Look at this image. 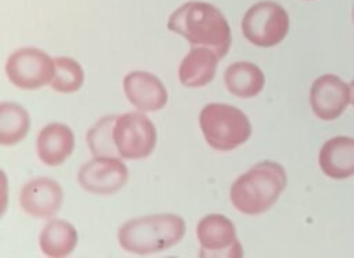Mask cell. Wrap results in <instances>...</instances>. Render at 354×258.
Segmentation results:
<instances>
[{
  "label": "cell",
  "instance_id": "cell-1",
  "mask_svg": "<svg viewBox=\"0 0 354 258\" xmlns=\"http://www.w3.org/2000/svg\"><path fill=\"white\" fill-rule=\"evenodd\" d=\"M169 30L183 36L191 47H205L223 59L231 47V29L221 11L210 3L188 1L167 19Z\"/></svg>",
  "mask_w": 354,
  "mask_h": 258
},
{
  "label": "cell",
  "instance_id": "cell-2",
  "mask_svg": "<svg viewBox=\"0 0 354 258\" xmlns=\"http://www.w3.org/2000/svg\"><path fill=\"white\" fill-rule=\"evenodd\" d=\"M286 171L279 163L260 161L234 181L230 199L239 212L259 215L277 203L286 188Z\"/></svg>",
  "mask_w": 354,
  "mask_h": 258
},
{
  "label": "cell",
  "instance_id": "cell-3",
  "mask_svg": "<svg viewBox=\"0 0 354 258\" xmlns=\"http://www.w3.org/2000/svg\"><path fill=\"white\" fill-rule=\"evenodd\" d=\"M185 235V222L176 214H155L124 222L118 240L123 250L137 255H149L165 251Z\"/></svg>",
  "mask_w": 354,
  "mask_h": 258
},
{
  "label": "cell",
  "instance_id": "cell-4",
  "mask_svg": "<svg viewBox=\"0 0 354 258\" xmlns=\"http://www.w3.org/2000/svg\"><path fill=\"white\" fill-rule=\"evenodd\" d=\"M199 126L209 146L220 152L236 149L252 134L248 116L241 109L227 103L206 105L201 110Z\"/></svg>",
  "mask_w": 354,
  "mask_h": 258
},
{
  "label": "cell",
  "instance_id": "cell-5",
  "mask_svg": "<svg viewBox=\"0 0 354 258\" xmlns=\"http://www.w3.org/2000/svg\"><path fill=\"white\" fill-rule=\"evenodd\" d=\"M245 39L257 47H274L289 32L288 11L278 3L264 0L253 4L241 23Z\"/></svg>",
  "mask_w": 354,
  "mask_h": 258
},
{
  "label": "cell",
  "instance_id": "cell-6",
  "mask_svg": "<svg viewBox=\"0 0 354 258\" xmlns=\"http://www.w3.org/2000/svg\"><path fill=\"white\" fill-rule=\"evenodd\" d=\"M113 141L122 159H145L156 146V128L144 113L129 112L116 117Z\"/></svg>",
  "mask_w": 354,
  "mask_h": 258
},
{
  "label": "cell",
  "instance_id": "cell-7",
  "mask_svg": "<svg viewBox=\"0 0 354 258\" xmlns=\"http://www.w3.org/2000/svg\"><path fill=\"white\" fill-rule=\"evenodd\" d=\"M6 73L15 87L37 90L53 81L54 59L39 48H19L8 57Z\"/></svg>",
  "mask_w": 354,
  "mask_h": 258
},
{
  "label": "cell",
  "instance_id": "cell-8",
  "mask_svg": "<svg viewBox=\"0 0 354 258\" xmlns=\"http://www.w3.org/2000/svg\"><path fill=\"white\" fill-rule=\"evenodd\" d=\"M196 237L202 258H241L243 250L236 239L232 221L221 214L203 217L196 225Z\"/></svg>",
  "mask_w": 354,
  "mask_h": 258
},
{
  "label": "cell",
  "instance_id": "cell-9",
  "mask_svg": "<svg viewBox=\"0 0 354 258\" xmlns=\"http://www.w3.org/2000/svg\"><path fill=\"white\" fill-rule=\"evenodd\" d=\"M129 171L118 157L94 156L84 163L77 174L80 186L95 195H112L120 190L127 182Z\"/></svg>",
  "mask_w": 354,
  "mask_h": 258
},
{
  "label": "cell",
  "instance_id": "cell-10",
  "mask_svg": "<svg viewBox=\"0 0 354 258\" xmlns=\"http://www.w3.org/2000/svg\"><path fill=\"white\" fill-rule=\"evenodd\" d=\"M350 103V87L336 75L317 77L310 90V105L314 115L330 121L340 117Z\"/></svg>",
  "mask_w": 354,
  "mask_h": 258
},
{
  "label": "cell",
  "instance_id": "cell-11",
  "mask_svg": "<svg viewBox=\"0 0 354 258\" xmlns=\"http://www.w3.org/2000/svg\"><path fill=\"white\" fill-rule=\"evenodd\" d=\"M64 200L61 185L48 177L28 181L19 192L21 208L35 218H51L58 212Z\"/></svg>",
  "mask_w": 354,
  "mask_h": 258
},
{
  "label": "cell",
  "instance_id": "cell-12",
  "mask_svg": "<svg viewBox=\"0 0 354 258\" xmlns=\"http://www.w3.org/2000/svg\"><path fill=\"white\" fill-rule=\"evenodd\" d=\"M129 102L142 112H158L166 106L169 95L163 83L148 72H130L123 79Z\"/></svg>",
  "mask_w": 354,
  "mask_h": 258
},
{
  "label": "cell",
  "instance_id": "cell-13",
  "mask_svg": "<svg viewBox=\"0 0 354 258\" xmlns=\"http://www.w3.org/2000/svg\"><path fill=\"white\" fill-rule=\"evenodd\" d=\"M321 171L332 179H347L354 175V138L337 135L328 139L318 155Z\"/></svg>",
  "mask_w": 354,
  "mask_h": 258
},
{
  "label": "cell",
  "instance_id": "cell-14",
  "mask_svg": "<svg viewBox=\"0 0 354 258\" xmlns=\"http://www.w3.org/2000/svg\"><path fill=\"white\" fill-rule=\"evenodd\" d=\"M75 149L73 131L62 123H50L37 135L36 150L41 163L50 167L62 164Z\"/></svg>",
  "mask_w": 354,
  "mask_h": 258
},
{
  "label": "cell",
  "instance_id": "cell-15",
  "mask_svg": "<svg viewBox=\"0 0 354 258\" xmlns=\"http://www.w3.org/2000/svg\"><path fill=\"white\" fill-rule=\"evenodd\" d=\"M218 57L205 47H191L178 68V79L183 86L198 88L209 84L216 73Z\"/></svg>",
  "mask_w": 354,
  "mask_h": 258
},
{
  "label": "cell",
  "instance_id": "cell-16",
  "mask_svg": "<svg viewBox=\"0 0 354 258\" xmlns=\"http://www.w3.org/2000/svg\"><path fill=\"white\" fill-rule=\"evenodd\" d=\"M224 83L228 92L232 95L239 98H253L264 88L266 77L257 65L241 61L225 69Z\"/></svg>",
  "mask_w": 354,
  "mask_h": 258
},
{
  "label": "cell",
  "instance_id": "cell-17",
  "mask_svg": "<svg viewBox=\"0 0 354 258\" xmlns=\"http://www.w3.org/2000/svg\"><path fill=\"white\" fill-rule=\"evenodd\" d=\"M39 244L46 257L64 258L75 250L77 232L72 224L64 219H51L40 232Z\"/></svg>",
  "mask_w": 354,
  "mask_h": 258
},
{
  "label": "cell",
  "instance_id": "cell-18",
  "mask_svg": "<svg viewBox=\"0 0 354 258\" xmlns=\"http://www.w3.org/2000/svg\"><path fill=\"white\" fill-rule=\"evenodd\" d=\"M30 127V119L25 108L14 102L0 103V143L12 146L22 141Z\"/></svg>",
  "mask_w": 354,
  "mask_h": 258
},
{
  "label": "cell",
  "instance_id": "cell-19",
  "mask_svg": "<svg viewBox=\"0 0 354 258\" xmlns=\"http://www.w3.org/2000/svg\"><path fill=\"white\" fill-rule=\"evenodd\" d=\"M116 115L105 116L100 119L88 131H87V145L94 156H106V157H120L115 141H113V126L116 121Z\"/></svg>",
  "mask_w": 354,
  "mask_h": 258
},
{
  "label": "cell",
  "instance_id": "cell-20",
  "mask_svg": "<svg viewBox=\"0 0 354 258\" xmlns=\"http://www.w3.org/2000/svg\"><path fill=\"white\" fill-rule=\"evenodd\" d=\"M84 81V72L80 63L69 57H57L54 59V77L51 88L54 91L69 94L77 91Z\"/></svg>",
  "mask_w": 354,
  "mask_h": 258
},
{
  "label": "cell",
  "instance_id": "cell-21",
  "mask_svg": "<svg viewBox=\"0 0 354 258\" xmlns=\"http://www.w3.org/2000/svg\"><path fill=\"white\" fill-rule=\"evenodd\" d=\"M348 87H350V103L354 106V79L350 81Z\"/></svg>",
  "mask_w": 354,
  "mask_h": 258
},
{
  "label": "cell",
  "instance_id": "cell-22",
  "mask_svg": "<svg viewBox=\"0 0 354 258\" xmlns=\"http://www.w3.org/2000/svg\"><path fill=\"white\" fill-rule=\"evenodd\" d=\"M353 22H354V7H353Z\"/></svg>",
  "mask_w": 354,
  "mask_h": 258
}]
</instances>
